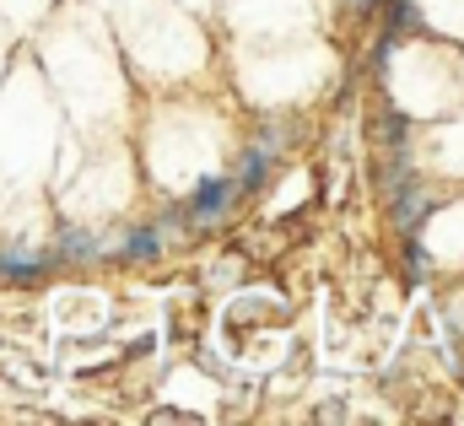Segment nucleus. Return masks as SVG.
Segmentation results:
<instances>
[{
	"label": "nucleus",
	"instance_id": "1",
	"mask_svg": "<svg viewBox=\"0 0 464 426\" xmlns=\"http://www.w3.org/2000/svg\"><path fill=\"white\" fill-rule=\"evenodd\" d=\"M49 254H54V259H65V265H92V259L119 254V237L87 232V227H60V237H54V248H49Z\"/></svg>",
	"mask_w": 464,
	"mask_h": 426
},
{
	"label": "nucleus",
	"instance_id": "2",
	"mask_svg": "<svg viewBox=\"0 0 464 426\" xmlns=\"http://www.w3.org/2000/svg\"><path fill=\"white\" fill-rule=\"evenodd\" d=\"M237 179H206L200 189H195V200H189V221H222V216L237 206Z\"/></svg>",
	"mask_w": 464,
	"mask_h": 426
},
{
	"label": "nucleus",
	"instance_id": "3",
	"mask_svg": "<svg viewBox=\"0 0 464 426\" xmlns=\"http://www.w3.org/2000/svg\"><path fill=\"white\" fill-rule=\"evenodd\" d=\"M54 270V254H38V248H0V276L11 281H44Z\"/></svg>",
	"mask_w": 464,
	"mask_h": 426
},
{
	"label": "nucleus",
	"instance_id": "4",
	"mask_svg": "<svg viewBox=\"0 0 464 426\" xmlns=\"http://www.w3.org/2000/svg\"><path fill=\"white\" fill-rule=\"evenodd\" d=\"M427 211H432V195L421 184H394V227L400 232H416L427 221Z\"/></svg>",
	"mask_w": 464,
	"mask_h": 426
},
{
	"label": "nucleus",
	"instance_id": "5",
	"mask_svg": "<svg viewBox=\"0 0 464 426\" xmlns=\"http://www.w3.org/2000/svg\"><path fill=\"white\" fill-rule=\"evenodd\" d=\"M157 254H162L157 227H130V232L119 237V254H114V259H157Z\"/></svg>",
	"mask_w": 464,
	"mask_h": 426
},
{
	"label": "nucleus",
	"instance_id": "6",
	"mask_svg": "<svg viewBox=\"0 0 464 426\" xmlns=\"http://www.w3.org/2000/svg\"><path fill=\"white\" fill-rule=\"evenodd\" d=\"M265 173H270V151H265V146H248V157L237 162V173H232V179H237V189H259V184H265Z\"/></svg>",
	"mask_w": 464,
	"mask_h": 426
}]
</instances>
